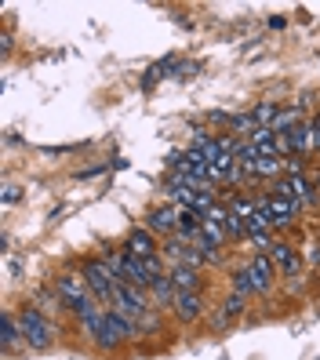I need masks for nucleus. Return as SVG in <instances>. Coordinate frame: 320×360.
<instances>
[{
    "label": "nucleus",
    "mask_w": 320,
    "mask_h": 360,
    "mask_svg": "<svg viewBox=\"0 0 320 360\" xmlns=\"http://www.w3.org/2000/svg\"><path fill=\"white\" fill-rule=\"evenodd\" d=\"M273 277H276V269H273V262H269V255H255L237 277H233V295H262V291H269L273 288Z\"/></svg>",
    "instance_id": "1"
},
{
    "label": "nucleus",
    "mask_w": 320,
    "mask_h": 360,
    "mask_svg": "<svg viewBox=\"0 0 320 360\" xmlns=\"http://www.w3.org/2000/svg\"><path fill=\"white\" fill-rule=\"evenodd\" d=\"M139 335H142V324L127 321V316H120L117 309H105L102 328H98V335L91 338V342H95L102 353H110V349H117L120 342H127V338H139Z\"/></svg>",
    "instance_id": "2"
},
{
    "label": "nucleus",
    "mask_w": 320,
    "mask_h": 360,
    "mask_svg": "<svg viewBox=\"0 0 320 360\" xmlns=\"http://www.w3.org/2000/svg\"><path fill=\"white\" fill-rule=\"evenodd\" d=\"M18 328H23L26 346H33V349H48L55 342V335H58V328L37 306H26L23 313H18Z\"/></svg>",
    "instance_id": "3"
},
{
    "label": "nucleus",
    "mask_w": 320,
    "mask_h": 360,
    "mask_svg": "<svg viewBox=\"0 0 320 360\" xmlns=\"http://www.w3.org/2000/svg\"><path fill=\"white\" fill-rule=\"evenodd\" d=\"M113 309L127 321L142 324L146 313H153V299H149L146 288H135V284H117V295H113Z\"/></svg>",
    "instance_id": "4"
},
{
    "label": "nucleus",
    "mask_w": 320,
    "mask_h": 360,
    "mask_svg": "<svg viewBox=\"0 0 320 360\" xmlns=\"http://www.w3.org/2000/svg\"><path fill=\"white\" fill-rule=\"evenodd\" d=\"M84 281H88L91 295L98 302H113V295H117V281H113V273L105 269L98 259H88L84 262Z\"/></svg>",
    "instance_id": "5"
},
{
    "label": "nucleus",
    "mask_w": 320,
    "mask_h": 360,
    "mask_svg": "<svg viewBox=\"0 0 320 360\" xmlns=\"http://www.w3.org/2000/svg\"><path fill=\"white\" fill-rule=\"evenodd\" d=\"M55 291H58V299L66 302L70 309L91 295L88 281H84V273H62V277H55Z\"/></svg>",
    "instance_id": "6"
},
{
    "label": "nucleus",
    "mask_w": 320,
    "mask_h": 360,
    "mask_svg": "<svg viewBox=\"0 0 320 360\" xmlns=\"http://www.w3.org/2000/svg\"><path fill=\"white\" fill-rule=\"evenodd\" d=\"M146 229L149 233H164V237H175L179 233V207L167 204V207H153L146 219Z\"/></svg>",
    "instance_id": "7"
},
{
    "label": "nucleus",
    "mask_w": 320,
    "mask_h": 360,
    "mask_svg": "<svg viewBox=\"0 0 320 360\" xmlns=\"http://www.w3.org/2000/svg\"><path fill=\"white\" fill-rule=\"evenodd\" d=\"M269 262H273V269H276V273H284V277H295V273L302 269V262H298V255H295V248H288V244H281V240L273 244Z\"/></svg>",
    "instance_id": "8"
},
{
    "label": "nucleus",
    "mask_w": 320,
    "mask_h": 360,
    "mask_svg": "<svg viewBox=\"0 0 320 360\" xmlns=\"http://www.w3.org/2000/svg\"><path fill=\"white\" fill-rule=\"evenodd\" d=\"M204 313V299L197 291H179V299H175V316L182 324H193L197 316Z\"/></svg>",
    "instance_id": "9"
},
{
    "label": "nucleus",
    "mask_w": 320,
    "mask_h": 360,
    "mask_svg": "<svg viewBox=\"0 0 320 360\" xmlns=\"http://www.w3.org/2000/svg\"><path fill=\"white\" fill-rule=\"evenodd\" d=\"M124 251H127V255H135V259H153V255H160L157 244H153V233H149V229H135L132 237H127Z\"/></svg>",
    "instance_id": "10"
},
{
    "label": "nucleus",
    "mask_w": 320,
    "mask_h": 360,
    "mask_svg": "<svg viewBox=\"0 0 320 360\" xmlns=\"http://www.w3.org/2000/svg\"><path fill=\"white\" fill-rule=\"evenodd\" d=\"M149 299H153V309H172L175 299H179V288L172 277H160L153 288H149Z\"/></svg>",
    "instance_id": "11"
},
{
    "label": "nucleus",
    "mask_w": 320,
    "mask_h": 360,
    "mask_svg": "<svg viewBox=\"0 0 320 360\" xmlns=\"http://www.w3.org/2000/svg\"><path fill=\"white\" fill-rule=\"evenodd\" d=\"M18 342H26V338H23V328H18V316H15L11 309H4V316H0V346L11 353Z\"/></svg>",
    "instance_id": "12"
},
{
    "label": "nucleus",
    "mask_w": 320,
    "mask_h": 360,
    "mask_svg": "<svg viewBox=\"0 0 320 360\" xmlns=\"http://www.w3.org/2000/svg\"><path fill=\"white\" fill-rule=\"evenodd\" d=\"M288 186H291V197L298 200V207H309V204L316 200V189L309 186V179H302V175H288Z\"/></svg>",
    "instance_id": "13"
},
{
    "label": "nucleus",
    "mask_w": 320,
    "mask_h": 360,
    "mask_svg": "<svg viewBox=\"0 0 320 360\" xmlns=\"http://www.w3.org/2000/svg\"><path fill=\"white\" fill-rule=\"evenodd\" d=\"M167 277L175 281V288H179V291H197L200 269H193V266H172V273H167Z\"/></svg>",
    "instance_id": "14"
},
{
    "label": "nucleus",
    "mask_w": 320,
    "mask_h": 360,
    "mask_svg": "<svg viewBox=\"0 0 320 360\" xmlns=\"http://www.w3.org/2000/svg\"><path fill=\"white\" fill-rule=\"evenodd\" d=\"M251 146H255L262 157H281V150H276V131H273V128H259V131L251 135Z\"/></svg>",
    "instance_id": "15"
},
{
    "label": "nucleus",
    "mask_w": 320,
    "mask_h": 360,
    "mask_svg": "<svg viewBox=\"0 0 320 360\" xmlns=\"http://www.w3.org/2000/svg\"><path fill=\"white\" fill-rule=\"evenodd\" d=\"M98 262H102L105 269L113 273V281H117V284H124V248H120V251H113V248H105L102 255H98Z\"/></svg>",
    "instance_id": "16"
},
{
    "label": "nucleus",
    "mask_w": 320,
    "mask_h": 360,
    "mask_svg": "<svg viewBox=\"0 0 320 360\" xmlns=\"http://www.w3.org/2000/svg\"><path fill=\"white\" fill-rule=\"evenodd\" d=\"M244 313V299L241 295H229V299L222 302V309H219V316H215V328H226L233 316H241Z\"/></svg>",
    "instance_id": "17"
},
{
    "label": "nucleus",
    "mask_w": 320,
    "mask_h": 360,
    "mask_svg": "<svg viewBox=\"0 0 320 360\" xmlns=\"http://www.w3.org/2000/svg\"><path fill=\"white\" fill-rule=\"evenodd\" d=\"M33 306H37L40 313H44V316H51V313H58V309H62V306H66V302H62V299H58V291H40Z\"/></svg>",
    "instance_id": "18"
},
{
    "label": "nucleus",
    "mask_w": 320,
    "mask_h": 360,
    "mask_svg": "<svg viewBox=\"0 0 320 360\" xmlns=\"http://www.w3.org/2000/svg\"><path fill=\"white\" fill-rule=\"evenodd\" d=\"M172 66H175V58H172V55H164V58L157 62V66H149V70H146V77H142V88H153V84L164 77V70H172Z\"/></svg>",
    "instance_id": "19"
},
{
    "label": "nucleus",
    "mask_w": 320,
    "mask_h": 360,
    "mask_svg": "<svg viewBox=\"0 0 320 360\" xmlns=\"http://www.w3.org/2000/svg\"><path fill=\"white\" fill-rule=\"evenodd\" d=\"M276 172H284L281 157H262L259 164H255V175H276Z\"/></svg>",
    "instance_id": "20"
},
{
    "label": "nucleus",
    "mask_w": 320,
    "mask_h": 360,
    "mask_svg": "<svg viewBox=\"0 0 320 360\" xmlns=\"http://www.w3.org/2000/svg\"><path fill=\"white\" fill-rule=\"evenodd\" d=\"M306 259H309L313 266L320 262V244H306Z\"/></svg>",
    "instance_id": "21"
},
{
    "label": "nucleus",
    "mask_w": 320,
    "mask_h": 360,
    "mask_svg": "<svg viewBox=\"0 0 320 360\" xmlns=\"http://www.w3.org/2000/svg\"><path fill=\"white\" fill-rule=\"evenodd\" d=\"M18 200V186H4V204H15Z\"/></svg>",
    "instance_id": "22"
},
{
    "label": "nucleus",
    "mask_w": 320,
    "mask_h": 360,
    "mask_svg": "<svg viewBox=\"0 0 320 360\" xmlns=\"http://www.w3.org/2000/svg\"><path fill=\"white\" fill-rule=\"evenodd\" d=\"M313 153H320V117L313 120Z\"/></svg>",
    "instance_id": "23"
}]
</instances>
